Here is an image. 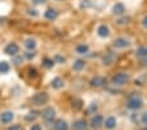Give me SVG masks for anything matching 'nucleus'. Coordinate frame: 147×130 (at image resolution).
Instances as JSON below:
<instances>
[{
    "instance_id": "obj_1",
    "label": "nucleus",
    "mask_w": 147,
    "mask_h": 130,
    "mask_svg": "<svg viewBox=\"0 0 147 130\" xmlns=\"http://www.w3.org/2000/svg\"><path fill=\"white\" fill-rule=\"evenodd\" d=\"M142 106H143V101H142V99L139 96H131L126 102V108L131 109V110H138Z\"/></svg>"
},
{
    "instance_id": "obj_2",
    "label": "nucleus",
    "mask_w": 147,
    "mask_h": 130,
    "mask_svg": "<svg viewBox=\"0 0 147 130\" xmlns=\"http://www.w3.org/2000/svg\"><path fill=\"white\" fill-rule=\"evenodd\" d=\"M49 101V95L45 92H41V93H37L32 97V102L34 105H45L46 102Z\"/></svg>"
},
{
    "instance_id": "obj_3",
    "label": "nucleus",
    "mask_w": 147,
    "mask_h": 130,
    "mask_svg": "<svg viewBox=\"0 0 147 130\" xmlns=\"http://www.w3.org/2000/svg\"><path fill=\"white\" fill-rule=\"evenodd\" d=\"M127 80H129V75L126 72H119V74L114 75L113 79H112L114 86H123V84L127 83Z\"/></svg>"
},
{
    "instance_id": "obj_4",
    "label": "nucleus",
    "mask_w": 147,
    "mask_h": 130,
    "mask_svg": "<svg viewBox=\"0 0 147 130\" xmlns=\"http://www.w3.org/2000/svg\"><path fill=\"white\" fill-rule=\"evenodd\" d=\"M54 117H55V110L51 108V106H49V108H45L42 110V118L46 121V122H47V124L53 122Z\"/></svg>"
},
{
    "instance_id": "obj_5",
    "label": "nucleus",
    "mask_w": 147,
    "mask_h": 130,
    "mask_svg": "<svg viewBox=\"0 0 147 130\" xmlns=\"http://www.w3.org/2000/svg\"><path fill=\"white\" fill-rule=\"evenodd\" d=\"M4 53H5L7 55H11V57L16 55V54L18 53V46L16 45V43H13V42L8 43V45L4 47Z\"/></svg>"
},
{
    "instance_id": "obj_6",
    "label": "nucleus",
    "mask_w": 147,
    "mask_h": 130,
    "mask_svg": "<svg viewBox=\"0 0 147 130\" xmlns=\"http://www.w3.org/2000/svg\"><path fill=\"white\" fill-rule=\"evenodd\" d=\"M102 124H104V127H105V129L113 130L114 127H116V125H117V121H116V118H114L113 116H109V117L105 118V121L102 122Z\"/></svg>"
},
{
    "instance_id": "obj_7",
    "label": "nucleus",
    "mask_w": 147,
    "mask_h": 130,
    "mask_svg": "<svg viewBox=\"0 0 147 130\" xmlns=\"http://www.w3.org/2000/svg\"><path fill=\"white\" fill-rule=\"evenodd\" d=\"M13 113L12 112H9V110H7V112H3L1 115H0V121L3 122V124H11L13 121Z\"/></svg>"
},
{
    "instance_id": "obj_8",
    "label": "nucleus",
    "mask_w": 147,
    "mask_h": 130,
    "mask_svg": "<svg viewBox=\"0 0 147 130\" xmlns=\"http://www.w3.org/2000/svg\"><path fill=\"white\" fill-rule=\"evenodd\" d=\"M114 47H118V49H123V47H127L129 45H130V41L127 40V38H117L116 41H114Z\"/></svg>"
},
{
    "instance_id": "obj_9",
    "label": "nucleus",
    "mask_w": 147,
    "mask_h": 130,
    "mask_svg": "<svg viewBox=\"0 0 147 130\" xmlns=\"http://www.w3.org/2000/svg\"><path fill=\"white\" fill-rule=\"evenodd\" d=\"M114 61H116V54L114 53H107L104 57H102V63L107 66H110L112 63H114Z\"/></svg>"
},
{
    "instance_id": "obj_10",
    "label": "nucleus",
    "mask_w": 147,
    "mask_h": 130,
    "mask_svg": "<svg viewBox=\"0 0 147 130\" xmlns=\"http://www.w3.org/2000/svg\"><path fill=\"white\" fill-rule=\"evenodd\" d=\"M53 127H54V130H68V124L64 120H57Z\"/></svg>"
},
{
    "instance_id": "obj_11",
    "label": "nucleus",
    "mask_w": 147,
    "mask_h": 130,
    "mask_svg": "<svg viewBox=\"0 0 147 130\" xmlns=\"http://www.w3.org/2000/svg\"><path fill=\"white\" fill-rule=\"evenodd\" d=\"M104 84H107V79L102 76H95L91 80V86L92 87H102Z\"/></svg>"
},
{
    "instance_id": "obj_12",
    "label": "nucleus",
    "mask_w": 147,
    "mask_h": 130,
    "mask_svg": "<svg viewBox=\"0 0 147 130\" xmlns=\"http://www.w3.org/2000/svg\"><path fill=\"white\" fill-rule=\"evenodd\" d=\"M102 122H104V118L101 117V116L96 115L95 117H92V120H91V126L93 127V129H97V127H100L101 125H102Z\"/></svg>"
},
{
    "instance_id": "obj_13",
    "label": "nucleus",
    "mask_w": 147,
    "mask_h": 130,
    "mask_svg": "<svg viewBox=\"0 0 147 130\" xmlns=\"http://www.w3.org/2000/svg\"><path fill=\"white\" fill-rule=\"evenodd\" d=\"M58 17V11L54 9V8H49V9H46L45 12V19L46 20H55Z\"/></svg>"
},
{
    "instance_id": "obj_14",
    "label": "nucleus",
    "mask_w": 147,
    "mask_h": 130,
    "mask_svg": "<svg viewBox=\"0 0 147 130\" xmlns=\"http://www.w3.org/2000/svg\"><path fill=\"white\" fill-rule=\"evenodd\" d=\"M112 12H113L114 15H117V16L123 15V12H125V5H123L122 3L114 4V5H113V9H112Z\"/></svg>"
},
{
    "instance_id": "obj_15",
    "label": "nucleus",
    "mask_w": 147,
    "mask_h": 130,
    "mask_svg": "<svg viewBox=\"0 0 147 130\" xmlns=\"http://www.w3.org/2000/svg\"><path fill=\"white\" fill-rule=\"evenodd\" d=\"M74 130H86L87 129V122L84 120H78L72 124Z\"/></svg>"
},
{
    "instance_id": "obj_16",
    "label": "nucleus",
    "mask_w": 147,
    "mask_h": 130,
    "mask_svg": "<svg viewBox=\"0 0 147 130\" xmlns=\"http://www.w3.org/2000/svg\"><path fill=\"white\" fill-rule=\"evenodd\" d=\"M51 87L54 90H61V88H63L64 87L63 79H61V77H54L51 80Z\"/></svg>"
},
{
    "instance_id": "obj_17",
    "label": "nucleus",
    "mask_w": 147,
    "mask_h": 130,
    "mask_svg": "<svg viewBox=\"0 0 147 130\" xmlns=\"http://www.w3.org/2000/svg\"><path fill=\"white\" fill-rule=\"evenodd\" d=\"M97 34L102 38L108 37V36H109V28H108L107 25H100L97 28Z\"/></svg>"
},
{
    "instance_id": "obj_18",
    "label": "nucleus",
    "mask_w": 147,
    "mask_h": 130,
    "mask_svg": "<svg viewBox=\"0 0 147 130\" xmlns=\"http://www.w3.org/2000/svg\"><path fill=\"white\" fill-rule=\"evenodd\" d=\"M24 46L26 47L28 50H34L37 46V41L34 40V38H28V40L24 42Z\"/></svg>"
},
{
    "instance_id": "obj_19",
    "label": "nucleus",
    "mask_w": 147,
    "mask_h": 130,
    "mask_svg": "<svg viewBox=\"0 0 147 130\" xmlns=\"http://www.w3.org/2000/svg\"><path fill=\"white\" fill-rule=\"evenodd\" d=\"M84 66H86V62L84 61H82V59H78V61H75L72 65V68L75 70V71H82L83 68H84Z\"/></svg>"
},
{
    "instance_id": "obj_20",
    "label": "nucleus",
    "mask_w": 147,
    "mask_h": 130,
    "mask_svg": "<svg viewBox=\"0 0 147 130\" xmlns=\"http://www.w3.org/2000/svg\"><path fill=\"white\" fill-rule=\"evenodd\" d=\"M135 54H137V57H139V58H147V46L138 47Z\"/></svg>"
},
{
    "instance_id": "obj_21",
    "label": "nucleus",
    "mask_w": 147,
    "mask_h": 130,
    "mask_svg": "<svg viewBox=\"0 0 147 130\" xmlns=\"http://www.w3.org/2000/svg\"><path fill=\"white\" fill-rule=\"evenodd\" d=\"M9 70H11V66L8 62H5V61L0 62V74H8Z\"/></svg>"
},
{
    "instance_id": "obj_22",
    "label": "nucleus",
    "mask_w": 147,
    "mask_h": 130,
    "mask_svg": "<svg viewBox=\"0 0 147 130\" xmlns=\"http://www.w3.org/2000/svg\"><path fill=\"white\" fill-rule=\"evenodd\" d=\"M76 53L78 54H87L88 53V46H87V45H79V46H76Z\"/></svg>"
},
{
    "instance_id": "obj_23",
    "label": "nucleus",
    "mask_w": 147,
    "mask_h": 130,
    "mask_svg": "<svg viewBox=\"0 0 147 130\" xmlns=\"http://www.w3.org/2000/svg\"><path fill=\"white\" fill-rule=\"evenodd\" d=\"M43 66H45L46 68H51L53 66L55 65V62H54V59H50V58H45L43 59V63H42Z\"/></svg>"
},
{
    "instance_id": "obj_24",
    "label": "nucleus",
    "mask_w": 147,
    "mask_h": 130,
    "mask_svg": "<svg viewBox=\"0 0 147 130\" xmlns=\"http://www.w3.org/2000/svg\"><path fill=\"white\" fill-rule=\"evenodd\" d=\"M96 110H97V105H96V104H91V105L88 106V109H87V115L95 116Z\"/></svg>"
},
{
    "instance_id": "obj_25",
    "label": "nucleus",
    "mask_w": 147,
    "mask_h": 130,
    "mask_svg": "<svg viewBox=\"0 0 147 130\" xmlns=\"http://www.w3.org/2000/svg\"><path fill=\"white\" fill-rule=\"evenodd\" d=\"M22 61H24V57H21V55H13V63L15 65H21L22 63Z\"/></svg>"
},
{
    "instance_id": "obj_26",
    "label": "nucleus",
    "mask_w": 147,
    "mask_h": 130,
    "mask_svg": "<svg viewBox=\"0 0 147 130\" xmlns=\"http://www.w3.org/2000/svg\"><path fill=\"white\" fill-rule=\"evenodd\" d=\"M36 57V51L34 50H29L28 53H25V58L26 59H33Z\"/></svg>"
},
{
    "instance_id": "obj_27",
    "label": "nucleus",
    "mask_w": 147,
    "mask_h": 130,
    "mask_svg": "<svg viewBox=\"0 0 147 130\" xmlns=\"http://www.w3.org/2000/svg\"><path fill=\"white\" fill-rule=\"evenodd\" d=\"M64 61H66V59H64V57H62V55H55L54 57V62H58V63H64Z\"/></svg>"
},
{
    "instance_id": "obj_28",
    "label": "nucleus",
    "mask_w": 147,
    "mask_h": 130,
    "mask_svg": "<svg viewBox=\"0 0 147 130\" xmlns=\"http://www.w3.org/2000/svg\"><path fill=\"white\" fill-rule=\"evenodd\" d=\"M37 115H38V113H36V112H33V113H29V115H28V117L25 118V120H26V121L36 120V118H37Z\"/></svg>"
},
{
    "instance_id": "obj_29",
    "label": "nucleus",
    "mask_w": 147,
    "mask_h": 130,
    "mask_svg": "<svg viewBox=\"0 0 147 130\" xmlns=\"http://www.w3.org/2000/svg\"><path fill=\"white\" fill-rule=\"evenodd\" d=\"M28 72H29V76L30 77H36L37 76V70L36 68H29V71Z\"/></svg>"
},
{
    "instance_id": "obj_30",
    "label": "nucleus",
    "mask_w": 147,
    "mask_h": 130,
    "mask_svg": "<svg viewBox=\"0 0 147 130\" xmlns=\"http://www.w3.org/2000/svg\"><path fill=\"white\" fill-rule=\"evenodd\" d=\"M89 5H91V3H89L88 0H82V3H80V7H82V8H88Z\"/></svg>"
},
{
    "instance_id": "obj_31",
    "label": "nucleus",
    "mask_w": 147,
    "mask_h": 130,
    "mask_svg": "<svg viewBox=\"0 0 147 130\" xmlns=\"http://www.w3.org/2000/svg\"><path fill=\"white\" fill-rule=\"evenodd\" d=\"M127 22H129V17H126V19L123 17V19H119L118 21H117V24L118 25H125V24H127Z\"/></svg>"
},
{
    "instance_id": "obj_32",
    "label": "nucleus",
    "mask_w": 147,
    "mask_h": 130,
    "mask_svg": "<svg viewBox=\"0 0 147 130\" xmlns=\"http://www.w3.org/2000/svg\"><path fill=\"white\" fill-rule=\"evenodd\" d=\"M28 15H29V16H34V17H36V16H38V12H37L36 9H28Z\"/></svg>"
},
{
    "instance_id": "obj_33",
    "label": "nucleus",
    "mask_w": 147,
    "mask_h": 130,
    "mask_svg": "<svg viewBox=\"0 0 147 130\" xmlns=\"http://www.w3.org/2000/svg\"><path fill=\"white\" fill-rule=\"evenodd\" d=\"M142 122H143L144 125H147V112L144 113L143 116H142Z\"/></svg>"
},
{
    "instance_id": "obj_34",
    "label": "nucleus",
    "mask_w": 147,
    "mask_h": 130,
    "mask_svg": "<svg viewBox=\"0 0 147 130\" xmlns=\"http://www.w3.org/2000/svg\"><path fill=\"white\" fill-rule=\"evenodd\" d=\"M30 130H42V127L40 125H33V126H30Z\"/></svg>"
},
{
    "instance_id": "obj_35",
    "label": "nucleus",
    "mask_w": 147,
    "mask_h": 130,
    "mask_svg": "<svg viewBox=\"0 0 147 130\" xmlns=\"http://www.w3.org/2000/svg\"><path fill=\"white\" fill-rule=\"evenodd\" d=\"M7 130H21V127L18 126V125H15V126H11L9 129H7Z\"/></svg>"
},
{
    "instance_id": "obj_36",
    "label": "nucleus",
    "mask_w": 147,
    "mask_h": 130,
    "mask_svg": "<svg viewBox=\"0 0 147 130\" xmlns=\"http://www.w3.org/2000/svg\"><path fill=\"white\" fill-rule=\"evenodd\" d=\"M34 4H43L46 1V0H32Z\"/></svg>"
},
{
    "instance_id": "obj_37",
    "label": "nucleus",
    "mask_w": 147,
    "mask_h": 130,
    "mask_svg": "<svg viewBox=\"0 0 147 130\" xmlns=\"http://www.w3.org/2000/svg\"><path fill=\"white\" fill-rule=\"evenodd\" d=\"M142 22H143V26L147 29V16H146V17H144V19H143V21H142Z\"/></svg>"
},
{
    "instance_id": "obj_38",
    "label": "nucleus",
    "mask_w": 147,
    "mask_h": 130,
    "mask_svg": "<svg viewBox=\"0 0 147 130\" xmlns=\"http://www.w3.org/2000/svg\"><path fill=\"white\" fill-rule=\"evenodd\" d=\"M141 130H147V127H143V129H141Z\"/></svg>"
},
{
    "instance_id": "obj_39",
    "label": "nucleus",
    "mask_w": 147,
    "mask_h": 130,
    "mask_svg": "<svg viewBox=\"0 0 147 130\" xmlns=\"http://www.w3.org/2000/svg\"><path fill=\"white\" fill-rule=\"evenodd\" d=\"M59 1H61V0H59Z\"/></svg>"
}]
</instances>
